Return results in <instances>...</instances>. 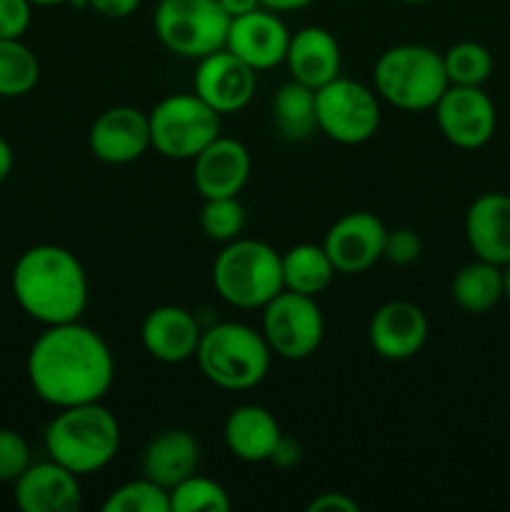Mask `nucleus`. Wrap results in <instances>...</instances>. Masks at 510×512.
I'll list each match as a JSON object with an SVG mask.
<instances>
[{
	"label": "nucleus",
	"mask_w": 510,
	"mask_h": 512,
	"mask_svg": "<svg viewBox=\"0 0 510 512\" xmlns=\"http://www.w3.org/2000/svg\"><path fill=\"white\" fill-rule=\"evenodd\" d=\"M33 393L53 408L98 403L115 380V358L108 340L90 325H45L25 360Z\"/></svg>",
	"instance_id": "nucleus-1"
},
{
	"label": "nucleus",
	"mask_w": 510,
	"mask_h": 512,
	"mask_svg": "<svg viewBox=\"0 0 510 512\" xmlns=\"http://www.w3.org/2000/svg\"><path fill=\"white\" fill-rule=\"evenodd\" d=\"M10 288L18 308L43 328L80 320L90 298L88 273L78 255L55 243L25 250L13 265Z\"/></svg>",
	"instance_id": "nucleus-2"
},
{
	"label": "nucleus",
	"mask_w": 510,
	"mask_h": 512,
	"mask_svg": "<svg viewBox=\"0 0 510 512\" xmlns=\"http://www.w3.org/2000/svg\"><path fill=\"white\" fill-rule=\"evenodd\" d=\"M120 440L118 418L103 400L60 408L43 435L48 458L80 478L108 468L118 455Z\"/></svg>",
	"instance_id": "nucleus-3"
},
{
	"label": "nucleus",
	"mask_w": 510,
	"mask_h": 512,
	"mask_svg": "<svg viewBox=\"0 0 510 512\" xmlns=\"http://www.w3.org/2000/svg\"><path fill=\"white\" fill-rule=\"evenodd\" d=\"M448 85L443 53L430 45L400 43L375 60L373 90L405 113L433 110Z\"/></svg>",
	"instance_id": "nucleus-4"
},
{
	"label": "nucleus",
	"mask_w": 510,
	"mask_h": 512,
	"mask_svg": "<svg viewBox=\"0 0 510 512\" xmlns=\"http://www.w3.org/2000/svg\"><path fill=\"white\" fill-rule=\"evenodd\" d=\"M195 360L200 373L220 390L258 388L270 370L273 350L263 333L245 323H215L203 330Z\"/></svg>",
	"instance_id": "nucleus-5"
},
{
	"label": "nucleus",
	"mask_w": 510,
	"mask_h": 512,
	"mask_svg": "<svg viewBox=\"0 0 510 512\" xmlns=\"http://www.w3.org/2000/svg\"><path fill=\"white\" fill-rule=\"evenodd\" d=\"M213 288L233 308L263 310L285 290L280 253L263 240H230L215 255Z\"/></svg>",
	"instance_id": "nucleus-6"
},
{
	"label": "nucleus",
	"mask_w": 510,
	"mask_h": 512,
	"mask_svg": "<svg viewBox=\"0 0 510 512\" xmlns=\"http://www.w3.org/2000/svg\"><path fill=\"white\" fill-rule=\"evenodd\" d=\"M153 28L170 53L200 60L225 48L230 15L218 0H160L153 13Z\"/></svg>",
	"instance_id": "nucleus-7"
},
{
	"label": "nucleus",
	"mask_w": 510,
	"mask_h": 512,
	"mask_svg": "<svg viewBox=\"0 0 510 512\" xmlns=\"http://www.w3.org/2000/svg\"><path fill=\"white\" fill-rule=\"evenodd\" d=\"M220 118L195 93H173L148 113L150 148L168 160H193L220 135Z\"/></svg>",
	"instance_id": "nucleus-8"
},
{
	"label": "nucleus",
	"mask_w": 510,
	"mask_h": 512,
	"mask_svg": "<svg viewBox=\"0 0 510 512\" xmlns=\"http://www.w3.org/2000/svg\"><path fill=\"white\" fill-rule=\"evenodd\" d=\"M318 133L340 145L368 143L380 128V98L373 88L338 75L315 90Z\"/></svg>",
	"instance_id": "nucleus-9"
},
{
	"label": "nucleus",
	"mask_w": 510,
	"mask_h": 512,
	"mask_svg": "<svg viewBox=\"0 0 510 512\" xmlns=\"http://www.w3.org/2000/svg\"><path fill=\"white\" fill-rule=\"evenodd\" d=\"M265 343L283 360H305L318 353L325 338V318L313 295L280 290L263 308Z\"/></svg>",
	"instance_id": "nucleus-10"
},
{
	"label": "nucleus",
	"mask_w": 510,
	"mask_h": 512,
	"mask_svg": "<svg viewBox=\"0 0 510 512\" xmlns=\"http://www.w3.org/2000/svg\"><path fill=\"white\" fill-rule=\"evenodd\" d=\"M433 110L443 138L460 150L483 148L498 128L493 98L475 85H448Z\"/></svg>",
	"instance_id": "nucleus-11"
},
{
	"label": "nucleus",
	"mask_w": 510,
	"mask_h": 512,
	"mask_svg": "<svg viewBox=\"0 0 510 512\" xmlns=\"http://www.w3.org/2000/svg\"><path fill=\"white\" fill-rule=\"evenodd\" d=\"M385 235L388 228L383 220L368 210H355L330 225L323 238V248L330 263L335 265V273L360 275L383 260Z\"/></svg>",
	"instance_id": "nucleus-12"
},
{
	"label": "nucleus",
	"mask_w": 510,
	"mask_h": 512,
	"mask_svg": "<svg viewBox=\"0 0 510 512\" xmlns=\"http://www.w3.org/2000/svg\"><path fill=\"white\" fill-rule=\"evenodd\" d=\"M255 88H258L255 70L235 58L230 50L220 48L198 60L193 75V93L205 100L215 113H240L253 100Z\"/></svg>",
	"instance_id": "nucleus-13"
},
{
	"label": "nucleus",
	"mask_w": 510,
	"mask_h": 512,
	"mask_svg": "<svg viewBox=\"0 0 510 512\" xmlns=\"http://www.w3.org/2000/svg\"><path fill=\"white\" fill-rule=\"evenodd\" d=\"M290 30L278 13L268 8L250 10V13L230 18L225 50L248 63L250 68L273 70L285 63Z\"/></svg>",
	"instance_id": "nucleus-14"
},
{
	"label": "nucleus",
	"mask_w": 510,
	"mask_h": 512,
	"mask_svg": "<svg viewBox=\"0 0 510 512\" xmlns=\"http://www.w3.org/2000/svg\"><path fill=\"white\" fill-rule=\"evenodd\" d=\"M90 153L108 165H128L150 148L148 113L133 105H115L93 120L88 133Z\"/></svg>",
	"instance_id": "nucleus-15"
},
{
	"label": "nucleus",
	"mask_w": 510,
	"mask_h": 512,
	"mask_svg": "<svg viewBox=\"0 0 510 512\" xmlns=\"http://www.w3.org/2000/svg\"><path fill=\"white\" fill-rule=\"evenodd\" d=\"M428 330V318L420 305L410 300H388L370 318L368 340L380 358L403 363L423 350Z\"/></svg>",
	"instance_id": "nucleus-16"
},
{
	"label": "nucleus",
	"mask_w": 510,
	"mask_h": 512,
	"mask_svg": "<svg viewBox=\"0 0 510 512\" xmlns=\"http://www.w3.org/2000/svg\"><path fill=\"white\" fill-rule=\"evenodd\" d=\"M13 498L23 512H78L83 508L80 475L50 458L30 463L13 483Z\"/></svg>",
	"instance_id": "nucleus-17"
},
{
	"label": "nucleus",
	"mask_w": 510,
	"mask_h": 512,
	"mask_svg": "<svg viewBox=\"0 0 510 512\" xmlns=\"http://www.w3.org/2000/svg\"><path fill=\"white\" fill-rule=\"evenodd\" d=\"M203 328L188 308L158 305L150 310L140 328V343L145 353L165 365H180L195 358Z\"/></svg>",
	"instance_id": "nucleus-18"
},
{
	"label": "nucleus",
	"mask_w": 510,
	"mask_h": 512,
	"mask_svg": "<svg viewBox=\"0 0 510 512\" xmlns=\"http://www.w3.org/2000/svg\"><path fill=\"white\" fill-rule=\"evenodd\" d=\"M250 150L235 138H218L193 158L195 190L208 198H230L245 188L250 178Z\"/></svg>",
	"instance_id": "nucleus-19"
},
{
	"label": "nucleus",
	"mask_w": 510,
	"mask_h": 512,
	"mask_svg": "<svg viewBox=\"0 0 510 512\" xmlns=\"http://www.w3.org/2000/svg\"><path fill=\"white\" fill-rule=\"evenodd\" d=\"M465 240L475 258L493 265L510 263V195L483 193L468 205Z\"/></svg>",
	"instance_id": "nucleus-20"
},
{
	"label": "nucleus",
	"mask_w": 510,
	"mask_h": 512,
	"mask_svg": "<svg viewBox=\"0 0 510 512\" xmlns=\"http://www.w3.org/2000/svg\"><path fill=\"white\" fill-rule=\"evenodd\" d=\"M283 65H288L290 78L318 90L325 83L338 78L340 65H343V53H340L338 40H335V35L328 28L308 25V28L290 33L288 53H285Z\"/></svg>",
	"instance_id": "nucleus-21"
},
{
	"label": "nucleus",
	"mask_w": 510,
	"mask_h": 512,
	"mask_svg": "<svg viewBox=\"0 0 510 512\" xmlns=\"http://www.w3.org/2000/svg\"><path fill=\"white\" fill-rule=\"evenodd\" d=\"M198 463L200 445L195 435L185 428L160 430L155 438L148 440V445L143 448V458H140L145 478L163 485L168 493L188 475H193Z\"/></svg>",
	"instance_id": "nucleus-22"
},
{
	"label": "nucleus",
	"mask_w": 510,
	"mask_h": 512,
	"mask_svg": "<svg viewBox=\"0 0 510 512\" xmlns=\"http://www.w3.org/2000/svg\"><path fill=\"white\" fill-rule=\"evenodd\" d=\"M280 438V423L263 405H240L225 418V448L243 463H268Z\"/></svg>",
	"instance_id": "nucleus-23"
},
{
	"label": "nucleus",
	"mask_w": 510,
	"mask_h": 512,
	"mask_svg": "<svg viewBox=\"0 0 510 512\" xmlns=\"http://www.w3.org/2000/svg\"><path fill=\"white\" fill-rule=\"evenodd\" d=\"M455 305L470 315L490 313L503 300V268L475 258L463 265L450 283Z\"/></svg>",
	"instance_id": "nucleus-24"
},
{
	"label": "nucleus",
	"mask_w": 510,
	"mask_h": 512,
	"mask_svg": "<svg viewBox=\"0 0 510 512\" xmlns=\"http://www.w3.org/2000/svg\"><path fill=\"white\" fill-rule=\"evenodd\" d=\"M280 263H283L285 290H293V293L318 298L320 293L330 288L335 278V265L330 263L323 243L293 245V248L280 255Z\"/></svg>",
	"instance_id": "nucleus-25"
},
{
	"label": "nucleus",
	"mask_w": 510,
	"mask_h": 512,
	"mask_svg": "<svg viewBox=\"0 0 510 512\" xmlns=\"http://www.w3.org/2000/svg\"><path fill=\"white\" fill-rule=\"evenodd\" d=\"M273 123L280 138L290 140V143L308 140L318 130L315 90L293 78L280 85L273 98Z\"/></svg>",
	"instance_id": "nucleus-26"
},
{
	"label": "nucleus",
	"mask_w": 510,
	"mask_h": 512,
	"mask_svg": "<svg viewBox=\"0 0 510 512\" xmlns=\"http://www.w3.org/2000/svg\"><path fill=\"white\" fill-rule=\"evenodd\" d=\"M40 60L23 38L0 40V98H23L38 85Z\"/></svg>",
	"instance_id": "nucleus-27"
},
{
	"label": "nucleus",
	"mask_w": 510,
	"mask_h": 512,
	"mask_svg": "<svg viewBox=\"0 0 510 512\" xmlns=\"http://www.w3.org/2000/svg\"><path fill=\"white\" fill-rule=\"evenodd\" d=\"M443 63L450 85H475V88H483L488 83L495 65L493 53L475 40L450 45L443 53Z\"/></svg>",
	"instance_id": "nucleus-28"
},
{
	"label": "nucleus",
	"mask_w": 510,
	"mask_h": 512,
	"mask_svg": "<svg viewBox=\"0 0 510 512\" xmlns=\"http://www.w3.org/2000/svg\"><path fill=\"white\" fill-rule=\"evenodd\" d=\"M230 495L218 480L205 475H188L170 490V512H228Z\"/></svg>",
	"instance_id": "nucleus-29"
},
{
	"label": "nucleus",
	"mask_w": 510,
	"mask_h": 512,
	"mask_svg": "<svg viewBox=\"0 0 510 512\" xmlns=\"http://www.w3.org/2000/svg\"><path fill=\"white\" fill-rule=\"evenodd\" d=\"M103 512H170V493L143 475L115 488L105 498Z\"/></svg>",
	"instance_id": "nucleus-30"
},
{
	"label": "nucleus",
	"mask_w": 510,
	"mask_h": 512,
	"mask_svg": "<svg viewBox=\"0 0 510 512\" xmlns=\"http://www.w3.org/2000/svg\"><path fill=\"white\" fill-rule=\"evenodd\" d=\"M200 230L215 243H230L245 230V208L238 195L208 198L200 208Z\"/></svg>",
	"instance_id": "nucleus-31"
},
{
	"label": "nucleus",
	"mask_w": 510,
	"mask_h": 512,
	"mask_svg": "<svg viewBox=\"0 0 510 512\" xmlns=\"http://www.w3.org/2000/svg\"><path fill=\"white\" fill-rule=\"evenodd\" d=\"M33 463L30 445L18 430L0 428V483H15Z\"/></svg>",
	"instance_id": "nucleus-32"
},
{
	"label": "nucleus",
	"mask_w": 510,
	"mask_h": 512,
	"mask_svg": "<svg viewBox=\"0 0 510 512\" xmlns=\"http://www.w3.org/2000/svg\"><path fill=\"white\" fill-rule=\"evenodd\" d=\"M423 253V240L415 230L410 228H395L388 230L385 235V248H383V260H388L390 265H413L415 260Z\"/></svg>",
	"instance_id": "nucleus-33"
},
{
	"label": "nucleus",
	"mask_w": 510,
	"mask_h": 512,
	"mask_svg": "<svg viewBox=\"0 0 510 512\" xmlns=\"http://www.w3.org/2000/svg\"><path fill=\"white\" fill-rule=\"evenodd\" d=\"M30 0H0V40L23 38L33 23Z\"/></svg>",
	"instance_id": "nucleus-34"
},
{
	"label": "nucleus",
	"mask_w": 510,
	"mask_h": 512,
	"mask_svg": "<svg viewBox=\"0 0 510 512\" xmlns=\"http://www.w3.org/2000/svg\"><path fill=\"white\" fill-rule=\"evenodd\" d=\"M300 460H303V448H300L298 440L283 435V438L278 440V445H275V450H273V455H270L268 463H273L275 468H280V470H290V468H295V465H300Z\"/></svg>",
	"instance_id": "nucleus-35"
},
{
	"label": "nucleus",
	"mask_w": 510,
	"mask_h": 512,
	"mask_svg": "<svg viewBox=\"0 0 510 512\" xmlns=\"http://www.w3.org/2000/svg\"><path fill=\"white\" fill-rule=\"evenodd\" d=\"M360 505L345 493H320L308 503V512H358Z\"/></svg>",
	"instance_id": "nucleus-36"
},
{
	"label": "nucleus",
	"mask_w": 510,
	"mask_h": 512,
	"mask_svg": "<svg viewBox=\"0 0 510 512\" xmlns=\"http://www.w3.org/2000/svg\"><path fill=\"white\" fill-rule=\"evenodd\" d=\"M140 3H143V0H85V5H88L90 10H95V13L103 15V18L113 20L130 18V15L140 8Z\"/></svg>",
	"instance_id": "nucleus-37"
},
{
	"label": "nucleus",
	"mask_w": 510,
	"mask_h": 512,
	"mask_svg": "<svg viewBox=\"0 0 510 512\" xmlns=\"http://www.w3.org/2000/svg\"><path fill=\"white\" fill-rule=\"evenodd\" d=\"M315 0H260V5L273 13H295V10H303L308 5H313Z\"/></svg>",
	"instance_id": "nucleus-38"
},
{
	"label": "nucleus",
	"mask_w": 510,
	"mask_h": 512,
	"mask_svg": "<svg viewBox=\"0 0 510 512\" xmlns=\"http://www.w3.org/2000/svg\"><path fill=\"white\" fill-rule=\"evenodd\" d=\"M218 3L223 5V10L230 15V18H238V15L250 13V10L263 8L260 0H218Z\"/></svg>",
	"instance_id": "nucleus-39"
},
{
	"label": "nucleus",
	"mask_w": 510,
	"mask_h": 512,
	"mask_svg": "<svg viewBox=\"0 0 510 512\" xmlns=\"http://www.w3.org/2000/svg\"><path fill=\"white\" fill-rule=\"evenodd\" d=\"M13 165H15L13 148H10L8 140L0 135V183H5V180H8V175L13 173Z\"/></svg>",
	"instance_id": "nucleus-40"
},
{
	"label": "nucleus",
	"mask_w": 510,
	"mask_h": 512,
	"mask_svg": "<svg viewBox=\"0 0 510 512\" xmlns=\"http://www.w3.org/2000/svg\"><path fill=\"white\" fill-rule=\"evenodd\" d=\"M503 298L510 303V263L503 265Z\"/></svg>",
	"instance_id": "nucleus-41"
},
{
	"label": "nucleus",
	"mask_w": 510,
	"mask_h": 512,
	"mask_svg": "<svg viewBox=\"0 0 510 512\" xmlns=\"http://www.w3.org/2000/svg\"><path fill=\"white\" fill-rule=\"evenodd\" d=\"M35 8H53V5H65V3H73V0H30Z\"/></svg>",
	"instance_id": "nucleus-42"
},
{
	"label": "nucleus",
	"mask_w": 510,
	"mask_h": 512,
	"mask_svg": "<svg viewBox=\"0 0 510 512\" xmlns=\"http://www.w3.org/2000/svg\"><path fill=\"white\" fill-rule=\"evenodd\" d=\"M403 5H425V3H433V0H398Z\"/></svg>",
	"instance_id": "nucleus-43"
},
{
	"label": "nucleus",
	"mask_w": 510,
	"mask_h": 512,
	"mask_svg": "<svg viewBox=\"0 0 510 512\" xmlns=\"http://www.w3.org/2000/svg\"><path fill=\"white\" fill-rule=\"evenodd\" d=\"M340 3H350V0H340Z\"/></svg>",
	"instance_id": "nucleus-44"
}]
</instances>
